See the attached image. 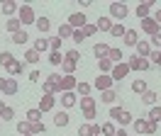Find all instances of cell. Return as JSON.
I'll use <instances>...</instances> for the list:
<instances>
[{
  "mask_svg": "<svg viewBox=\"0 0 161 136\" xmlns=\"http://www.w3.org/2000/svg\"><path fill=\"white\" fill-rule=\"evenodd\" d=\"M127 66H130V71H149V68H151V61H149V58H142V56H137V54H134V56L127 61Z\"/></svg>",
  "mask_w": 161,
  "mask_h": 136,
  "instance_id": "obj_1",
  "label": "cell"
},
{
  "mask_svg": "<svg viewBox=\"0 0 161 136\" xmlns=\"http://www.w3.org/2000/svg\"><path fill=\"white\" fill-rule=\"evenodd\" d=\"M130 8L125 3H110V19H125Z\"/></svg>",
  "mask_w": 161,
  "mask_h": 136,
  "instance_id": "obj_2",
  "label": "cell"
},
{
  "mask_svg": "<svg viewBox=\"0 0 161 136\" xmlns=\"http://www.w3.org/2000/svg\"><path fill=\"white\" fill-rule=\"evenodd\" d=\"M20 22H22V27L37 22V15H34V10H32L30 5H20Z\"/></svg>",
  "mask_w": 161,
  "mask_h": 136,
  "instance_id": "obj_3",
  "label": "cell"
},
{
  "mask_svg": "<svg viewBox=\"0 0 161 136\" xmlns=\"http://www.w3.org/2000/svg\"><path fill=\"white\" fill-rule=\"evenodd\" d=\"M112 83H115V80H112V76L110 73H100V76L95 78V83H93V87H98V90H112Z\"/></svg>",
  "mask_w": 161,
  "mask_h": 136,
  "instance_id": "obj_4",
  "label": "cell"
},
{
  "mask_svg": "<svg viewBox=\"0 0 161 136\" xmlns=\"http://www.w3.org/2000/svg\"><path fill=\"white\" fill-rule=\"evenodd\" d=\"M139 27H142V32H144V34H149V37L159 34V24L154 22V17H144V19L139 22Z\"/></svg>",
  "mask_w": 161,
  "mask_h": 136,
  "instance_id": "obj_5",
  "label": "cell"
},
{
  "mask_svg": "<svg viewBox=\"0 0 161 136\" xmlns=\"http://www.w3.org/2000/svg\"><path fill=\"white\" fill-rule=\"evenodd\" d=\"M78 85V80L73 76H61V83H59V92H73Z\"/></svg>",
  "mask_w": 161,
  "mask_h": 136,
  "instance_id": "obj_6",
  "label": "cell"
},
{
  "mask_svg": "<svg viewBox=\"0 0 161 136\" xmlns=\"http://www.w3.org/2000/svg\"><path fill=\"white\" fill-rule=\"evenodd\" d=\"M69 24L73 29H83L86 24H88V19H86L83 12H73V15H69Z\"/></svg>",
  "mask_w": 161,
  "mask_h": 136,
  "instance_id": "obj_7",
  "label": "cell"
},
{
  "mask_svg": "<svg viewBox=\"0 0 161 136\" xmlns=\"http://www.w3.org/2000/svg\"><path fill=\"white\" fill-rule=\"evenodd\" d=\"M127 73H130V66H127L125 61H122V63H115V66H112V71H110L112 80H120V78H125Z\"/></svg>",
  "mask_w": 161,
  "mask_h": 136,
  "instance_id": "obj_8",
  "label": "cell"
},
{
  "mask_svg": "<svg viewBox=\"0 0 161 136\" xmlns=\"http://www.w3.org/2000/svg\"><path fill=\"white\" fill-rule=\"evenodd\" d=\"M54 102H56V100H54V95H44L39 100V107H37V109H39L42 114H44V112H51V109H54Z\"/></svg>",
  "mask_w": 161,
  "mask_h": 136,
  "instance_id": "obj_9",
  "label": "cell"
},
{
  "mask_svg": "<svg viewBox=\"0 0 161 136\" xmlns=\"http://www.w3.org/2000/svg\"><path fill=\"white\" fill-rule=\"evenodd\" d=\"M122 41H125L127 46H137V41H139V32H137V29H127L125 37H122Z\"/></svg>",
  "mask_w": 161,
  "mask_h": 136,
  "instance_id": "obj_10",
  "label": "cell"
},
{
  "mask_svg": "<svg viewBox=\"0 0 161 136\" xmlns=\"http://www.w3.org/2000/svg\"><path fill=\"white\" fill-rule=\"evenodd\" d=\"M154 3L156 0H147V3H142V5H137V17H149V12H151V8H154Z\"/></svg>",
  "mask_w": 161,
  "mask_h": 136,
  "instance_id": "obj_11",
  "label": "cell"
},
{
  "mask_svg": "<svg viewBox=\"0 0 161 136\" xmlns=\"http://www.w3.org/2000/svg\"><path fill=\"white\" fill-rule=\"evenodd\" d=\"M137 56H142V58H149L151 56V44L149 41H137Z\"/></svg>",
  "mask_w": 161,
  "mask_h": 136,
  "instance_id": "obj_12",
  "label": "cell"
},
{
  "mask_svg": "<svg viewBox=\"0 0 161 136\" xmlns=\"http://www.w3.org/2000/svg\"><path fill=\"white\" fill-rule=\"evenodd\" d=\"M17 90H20L17 80H12V78H5V85H3V92H5V95H15Z\"/></svg>",
  "mask_w": 161,
  "mask_h": 136,
  "instance_id": "obj_13",
  "label": "cell"
},
{
  "mask_svg": "<svg viewBox=\"0 0 161 136\" xmlns=\"http://www.w3.org/2000/svg\"><path fill=\"white\" fill-rule=\"evenodd\" d=\"M17 10H20V5H17L15 0H5V3H3V15H8V17H10V15H15Z\"/></svg>",
  "mask_w": 161,
  "mask_h": 136,
  "instance_id": "obj_14",
  "label": "cell"
},
{
  "mask_svg": "<svg viewBox=\"0 0 161 136\" xmlns=\"http://www.w3.org/2000/svg\"><path fill=\"white\" fill-rule=\"evenodd\" d=\"M5 29H8V32H10V34H17V32H22V22L20 19H8V22H5Z\"/></svg>",
  "mask_w": 161,
  "mask_h": 136,
  "instance_id": "obj_15",
  "label": "cell"
},
{
  "mask_svg": "<svg viewBox=\"0 0 161 136\" xmlns=\"http://www.w3.org/2000/svg\"><path fill=\"white\" fill-rule=\"evenodd\" d=\"M34 24H37V29H39V34H47V32L51 29L49 17H37V22H34Z\"/></svg>",
  "mask_w": 161,
  "mask_h": 136,
  "instance_id": "obj_16",
  "label": "cell"
},
{
  "mask_svg": "<svg viewBox=\"0 0 161 136\" xmlns=\"http://www.w3.org/2000/svg\"><path fill=\"white\" fill-rule=\"evenodd\" d=\"M76 102H78V100H76V95H73V92H61V105L66 107V109H69V107H73Z\"/></svg>",
  "mask_w": 161,
  "mask_h": 136,
  "instance_id": "obj_17",
  "label": "cell"
},
{
  "mask_svg": "<svg viewBox=\"0 0 161 136\" xmlns=\"http://www.w3.org/2000/svg\"><path fill=\"white\" fill-rule=\"evenodd\" d=\"M115 100H117V92H115V90H103L100 92V102H105V105H112Z\"/></svg>",
  "mask_w": 161,
  "mask_h": 136,
  "instance_id": "obj_18",
  "label": "cell"
},
{
  "mask_svg": "<svg viewBox=\"0 0 161 136\" xmlns=\"http://www.w3.org/2000/svg\"><path fill=\"white\" fill-rule=\"evenodd\" d=\"M59 37H61V39L73 37V27H71L69 22H61V24H59Z\"/></svg>",
  "mask_w": 161,
  "mask_h": 136,
  "instance_id": "obj_19",
  "label": "cell"
},
{
  "mask_svg": "<svg viewBox=\"0 0 161 136\" xmlns=\"http://www.w3.org/2000/svg\"><path fill=\"white\" fill-rule=\"evenodd\" d=\"M69 122H71V117L66 114V112H56V114H54V124L56 126H69Z\"/></svg>",
  "mask_w": 161,
  "mask_h": 136,
  "instance_id": "obj_20",
  "label": "cell"
},
{
  "mask_svg": "<svg viewBox=\"0 0 161 136\" xmlns=\"http://www.w3.org/2000/svg\"><path fill=\"white\" fill-rule=\"evenodd\" d=\"M156 100H159V95H156L154 90H147V92H142V102H144V105H151V107H154V102H156Z\"/></svg>",
  "mask_w": 161,
  "mask_h": 136,
  "instance_id": "obj_21",
  "label": "cell"
},
{
  "mask_svg": "<svg viewBox=\"0 0 161 136\" xmlns=\"http://www.w3.org/2000/svg\"><path fill=\"white\" fill-rule=\"evenodd\" d=\"M34 51H39V54H42V51H49V39L39 34V39L34 41Z\"/></svg>",
  "mask_w": 161,
  "mask_h": 136,
  "instance_id": "obj_22",
  "label": "cell"
},
{
  "mask_svg": "<svg viewBox=\"0 0 161 136\" xmlns=\"http://www.w3.org/2000/svg\"><path fill=\"white\" fill-rule=\"evenodd\" d=\"M108 51H110V46H108V44H103V41L93 46V54H95L98 58H105V56H108Z\"/></svg>",
  "mask_w": 161,
  "mask_h": 136,
  "instance_id": "obj_23",
  "label": "cell"
},
{
  "mask_svg": "<svg viewBox=\"0 0 161 136\" xmlns=\"http://www.w3.org/2000/svg\"><path fill=\"white\" fill-rule=\"evenodd\" d=\"M117 122H120V126H127V124H132V122H134V117H132L127 109H120V117H117Z\"/></svg>",
  "mask_w": 161,
  "mask_h": 136,
  "instance_id": "obj_24",
  "label": "cell"
},
{
  "mask_svg": "<svg viewBox=\"0 0 161 136\" xmlns=\"http://www.w3.org/2000/svg\"><path fill=\"white\" fill-rule=\"evenodd\" d=\"M112 24H115V22H112L110 17H100V19H98V24H95V27L100 29V32H110V29H112Z\"/></svg>",
  "mask_w": 161,
  "mask_h": 136,
  "instance_id": "obj_25",
  "label": "cell"
},
{
  "mask_svg": "<svg viewBox=\"0 0 161 136\" xmlns=\"http://www.w3.org/2000/svg\"><path fill=\"white\" fill-rule=\"evenodd\" d=\"M27 41H30V34H27V32H25V29H22V32H17V34H12V44H27Z\"/></svg>",
  "mask_w": 161,
  "mask_h": 136,
  "instance_id": "obj_26",
  "label": "cell"
},
{
  "mask_svg": "<svg viewBox=\"0 0 161 136\" xmlns=\"http://www.w3.org/2000/svg\"><path fill=\"white\" fill-rule=\"evenodd\" d=\"M108 58H110L112 63H122V61H125V56H122L120 49H110V51H108Z\"/></svg>",
  "mask_w": 161,
  "mask_h": 136,
  "instance_id": "obj_27",
  "label": "cell"
},
{
  "mask_svg": "<svg viewBox=\"0 0 161 136\" xmlns=\"http://www.w3.org/2000/svg\"><path fill=\"white\" fill-rule=\"evenodd\" d=\"M80 109H83V112H86V109H95V100H93L91 95L80 97Z\"/></svg>",
  "mask_w": 161,
  "mask_h": 136,
  "instance_id": "obj_28",
  "label": "cell"
},
{
  "mask_svg": "<svg viewBox=\"0 0 161 136\" xmlns=\"http://www.w3.org/2000/svg\"><path fill=\"white\" fill-rule=\"evenodd\" d=\"M98 66H100V71H103V73H110V71H112V66H115V63H112L110 58L105 56V58H98Z\"/></svg>",
  "mask_w": 161,
  "mask_h": 136,
  "instance_id": "obj_29",
  "label": "cell"
},
{
  "mask_svg": "<svg viewBox=\"0 0 161 136\" xmlns=\"http://www.w3.org/2000/svg\"><path fill=\"white\" fill-rule=\"evenodd\" d=\"M125 32H127V29L122 27V22H115V24H112V29H110V34H112V37H117V39L125 37Z\"/></svg>",
  "mask_w": 161,
  "mask_h": 136,
  "instance_id": "obj_30",
  "label": "cell"
},
{
  "mask_svg": "<svg viewBox=\"0 0 161 136\" xmlns=\"http://www.w3.org/2000/svg\"><path fill=\"white\" fill-rule=\"evenodd\" d=\"M17 134H32V124L27 122V119H22V122H17Z\"/></svg>",
  "mask_w": 161,
  "mask_h": 136,
  "instance_id": "obj_31",
  "label": "cell"
},
{
  "mask_svg": "<svg viewBox=\"0 0 161 136\" xmlns=\"http://www.w3.org/2000/svg\"><path fill=\"white\" fill-rule=\"evenodd\" d=\"M12 61H15V56H12L10 51H0V66H5V68H8Z\"/></svg>",
  "mask_w": 161,
  "mask_h": 136,
  "instance_id": "obj_32",
  "label": "cell"
},
{
  "mask_svg": "<svg viewBox=\"0 0 161 136\" xmlns=\"http://www.w3.org/2000/svg\"><path fill=\"white\" fill-rule=\"evenodd\" d=\"M25 61H27V63H37V61H39V51L27 49V51H25Z\"/></svg>",
  "mask_w": 161,
  "mask_h": 136,
  "instance_id": "obj_33",
  "label": "cell"
},
{
  "mask_svg": "<svg viewBox=\"0 0 161 136\" xmlns=\"http://www.w3.org/2000/svg\"><path fill=\"white\" fill-rule=\"evenodd\" d=\"M76 66H78V63H73V61H66V58H64V63H61V68H64V76H73Z\"/></svg>",
  "mask_w": 161,
  "mask_h": 136,
  "instance_id": "obj_34",
  "label": "cell"
},
{
  "mask_svg": "<svg viewBox=\"0 0 161 136\" xmlns=\"http://www.w3.org/2000/svg\"><path fill=\"white\" fill-rule=\"evenodd\" d=\"M132 126H134L137 136H139V134H144V131H147V119H134V122H132Z\"/></svg>",
  "mask_w": 161,
  "mask_h": 136,
  "instance_id": "obj_35",
  "label": "cell"
},
{
  "mask_svg": "<svg viewBox=\"0 0 161 136\" xmlns=\"http://www.w3.org/2000/svg\"><path fill=\"white\" fill-rule=\"evenodd\" d=\"M25 119H27V122H42V112L39 109H30V112H27V114H25Z\"/></svg>",
  "mask_w": 161,
  "mask_h": 136,
  "instance_id": "obj_36",
  "label": "cell"
},
{
  "mask_svg": "<svg viewBox=\"0 0 161 136\" xmlns=\"http://www.w3.org/2000/svg\"><path fill=\"white\" fill-rule=\"evenodd\" d=\"M91 87L93 85H88V83H78V85H76V92H78L80 97H86V95H91Z\"/></svg>",
  "mask_w": 161,
  "mask_h": 136,
  "instance_id": "obj_37",
  "label": "cell"
},
{
  "mask_svg": "<svg viewBox=\"0 0 161 136\" xmlns=\"http://www.w3.org/2000/svg\"><path fill=\"white\" fill-rule=\"evenodd\" d=\"M147 119H151V122H156V124H159V122H161V107H151Z\"/></svg>",
  "mask_w": 161,
  "mask_h": 136,
  "instance_id": "obj_38",
  "label": "cell"
},
{
  "mask_svg": "<svg viewBox=\"0 0 161 136\" xmlns=\"http://www.w3.org/2000/svg\"><path fill=\"white\" fill-rule=\"evenodd\" d=\"M132 90H134V92H147V80H134V83H132Z\"/></svg>",
  "mask_w": 161,
  "mask_h": 136,
  "instance_id": "obj_39",
  "label": "cell"
},
{
  "mask_svg": "<svg viewBox=\"0 0 161 136\" xmlns=\"http://www.w3.org/2000/svg\"><path fill=\"white\" fill-rule=\"evenodd\" d=\"M66 61H73V63H78V58H80V51L78 49H71V51H66Z\"/></svg>",
  "mask_w": 161,
  "mask_h": 136,
  "instance_id": "obj_40",
  "label": "cell"
},
{
  "mask_svg": "<svg viewBox=\"0 0 161 136\" xmlns=\"http://www.w3.org/2000/svg\"><path fill=\"white\" fill-rule=\"evenodd\" d=\"M49 63L51 66H61L64 61H61V51H51L49 54Z\"/></svg>",
  "mask_w": 161,
  "mask_h": 136,
  "instance_id": "obj_41",
  "label": "cell"
},
{
  "mask_svg": "<svg viewBox=\"0 0 161 136\" xmlns=\"http://www.w3.org/2000/svg\"><path fill=\"white\" fill-rule=\"evenodd\" d=\"M47 131V126H44V122H32V134H44Z\"/></svg>",
  "mask_w": 161,
  "mask_h": 136,
  "instance_id": "obj_42",
  "label": "cell"
},
{
  "mask_svg": "<svg viewBox=\"0 0 161 136\" xmlns=\"http://www.w3.org/2000/svg\"><path fill=\"white\" fill-rule=\"evenodd\" d=\"M100 129H103V134H105V136H115V131H117V129H115V124H110V122H105Z\"/></svg>",
  "mask_w": 161,
  "mask_h": 136,
  "instance_id": "obj_43",
  "label": "cell"
},
{
  "mask_svg": "<svg viewBox=\"0 0 161 136\" xmlns=\"http://www.w3.org/2000/svg\"><path fill=\"white\" fill-rule=\"evenodd\" d=\"M49 49H51V51H59V49H61V37H59V34L49 39Z\"/></svg>",
  "mask_w": 161,
  "mask_h": 136,
  "instance_id": "obj_44",
  "label": "cell"
},
{
  "mask_svg": "<svg viewBox=\"0 0 161 136\" xmlns=\"http://www.w3.org/2000/svg\"><path fill=\"white\" fill-rule=\"evenodd\" d=\"M8 71H10L12 76H17V73H22V63H20V61H12L10 66H8Z\"/></svg>",
  "mask_w": 161,
  "mask_h": 136,
  "instance_id": "obj_45",
  "label": "cell"
},
{
  "mask_svg": "<svg viewBox=\"0 0 161 136\" xmlns=\"http://www.w3.org/2000/svg\"><path fill=\"white\" fill-rule=\"evenodd\" d=\"M80 32H83V37H91V34H95V32H98V27H95V24H91V22H88V24H86V27L80 29Z\"/></svg>",
  "mask_w": 161,
  "mask_h": 136,
  "instance_id": "obj_46",
  "label": "cell"
},
{
  "mask_svg": "<svg viewBox=\"0 0 161 136\" xmlns=\"http://www.w3.org/2000/svg\"><path fill=\"white\" fill-rule=\"evenodd\" d=\"M12 117H15V109H12V107H5V109H3V114H0V119H3V122H8V119H12Z\"/></svg>",
  "mask_w": 161,
  "mask_h": 136,
  "instance_id": "obj_47",
  "label": "cell"
},
{
  "mask_svg": "<svg viewBox=\"0 0 161 136\" xmlns=\"http://www.w3.org/2000/svg\"><path fill=\"white\" fill-rule=\"evenodd\" d=\"M78 136H93L91 124H80V126H78Z\"/></svg>",
  "mask_w": 161,
  "mask_h": 136,
  "instance_id": "obj_48",
  "label": "cell"
},
{
  "mask_svg": "<svg viewBox=\"0 0 161 136\" xmlns=\"http://www.w3.org/2000/svg\"><path fill=\"white\" fill-rule=\"evenodd\" d=\"M151 63H156V66L161 68V51H151V56H149Z\"/></svg>",
  "mask_w": 161,
  "mask_h": 136,
  "instance_id": "obj_49",
  "label": "cell"
},
{
  "mask_svg": "<svg viewBox=\"0 0 161 136\" xmlns=\"http://www.w3.org/2000/svg\"><path fill=\"white\" fill-rule=\"evenodd\" d=\"M71 39H73L76 44H80V41H83L86 37H83V32H80V29H73V37H71Z\"/></svg>",
  "mask_w": 161,
  "mask_h": 136,
  "instance_id": "obj_50",
  "label": "cell"
},
{
  "mask_svg": "<svg viewBox=\"0 0 161 136\" xmlns=\"http://www.w3.org/2000/svg\"><path fill=\"white\" fill-rule=\"evenodd\" d=\"M154 131H156V122L147 119V131H144V134H154Z\"/></svg>",
  "mask_w": 161,
  "mask_h": 136,
  "instance_id": "obj_51",
  "label": "cell"
},
{
  "mask_svg": "<svg viewBox=\"0 0 161 136\" xmlns=\"http://www.w3.org/2000/svg\"><path fill=\"white\" fill-rule=\"evenodd\" d=\"M151 44L156 46V51L161 49V32H159V34H154V37H151Z\"/></svg>",
  "mask_w": 161,
  "mask_h": 136,
  "instance_id": "obj_52",
  "label": "cell"
},
{
  "mask_svg": "<svg viewBox=\"0 0 161 136\" xmlns=\"http://www.w3.org/2000/svg\"><path fill=\"white\" fill-rule=\"evenodd\" d=\"M91 131H93V136H100V134H103L100 124H91Z\"/></svg>",
  "mask_w": 161,
  "mask_h": 136,
  "instance_id": "obj_53",
  "label": "cell"
},
{
  "mask_svg": "<svg viewBox=\"0 0 161 136\" xmlns=\"http://www.w3.org/2000/svg\"><path fill=\"white\" fill-rule=\"evenodd\" d=\"M120 109H122V107H110V117H112V119L120 117Z\"/></svg>",
  "mask_w": 161,
  "mask_h": 136,
  "instance_id": "obj_54",
  "label": "cell"
},
{
  "mask_svg": "<svg viewBox=\"0 0 161 136\" xmlns=\"http://www.w3.org/2000/svg\"><path fill=\"white\" fill-rule=\"evenodd\" d=\"M83 117H86V119H95V109H86Z\"/></svg>",
  "mask_w": 161,
  "mask_h": 136,
  "instance_id": "obj_55",
  "label": "cell"
},
{
  "mask_svg": "<svg viewBox=\"0 0 161 136\" xmlns=\"http://www.w3.org/2000/svg\"><path fill=\"white\" fill-rule=\"evenodd\" d=\"M30 80H32V83H37V80H39V71H32V73H30Z\"/></svg>",
  "mask_w": 161,
  "mask_h": 136,
  "instance_id": "obj_56",
  "label": "cell"
},
{
  "mask_svg": "<svg viewBox=\"0 0 161 136\" xmlns=\"http://www.w3.org/2000/svg\"><path fill=\"white\" fill-rule=\"evenodd\" d=\"M154 22H156V24H161V10H156V15H154Z\"/></svg>",
  "mask_w": 161,
  "mask_h": 136,
  "instance_id": "obj_57",
  "label": "cell"
},
{
  "mask_svg": "<svg viewBox=\"0 0 161 136\" xmlns=\"http://www.w3.org/2000/svg\"><path fill=\"white\" fill-rule=\"evenodd\" d=\"M115 136H127V131H125V129H120V131H115Z\"/></svg>",
  "mask_w": 161,
  "mask_h": 136,
  "instance_id": "obj_58",
  "label": "cell"
},
{
  "mask_svg": "<svg viewBox=\"0 0 161 136\" xmlns=\"http://www.w3.org/2000/svg\"><path fill=\"white\" fill-rule=\"evenodd\" d=\"M3 85H5V78H0V92H3Z\"/></svg>",
  "mask_w": 161,
  "mask_h": 136,
  "instance_id": "obj_59",
  "label": "cell"
},
{
  "mask_svg": "<svg viewBox=\"0 0 161 136\" xmlns=\"http://www.w3.org/2000/svg\"><path fill=\"white\" fill-rule=\"evenodd\" d=\"M3 109H5V105H3V100H0V114H3Z\"/></svg>",
  "mask_w": 161,
  "mask_h": 136,
  "instance_id": "obj_60",
  "label": "cell"
},
{
  "mask_svg": "<svg viewBox=\"0 0 161 136\" xmlns=\"http://www.w3.org/2000/svg\"><path fill=\"white\" fill-rule=\"evenodd\" d=\"M22 136H34V134H22Z\"/></svg>",
  "mask_w": 161,
  "mask_h": 136,
  "instance_id": "obj_61",
  "label": "cell"
}]
</instances>
